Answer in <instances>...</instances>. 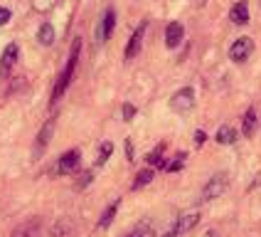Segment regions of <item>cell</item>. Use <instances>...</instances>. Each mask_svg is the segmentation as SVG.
Instances as JSON below:
<instances>
[{
  "label": "cell",
  "mask_w": 261,
  "mask_h": 237,
  "mask_svg": "<svg viewBox=\"0 0 261 237\" xmlns=\"http://www.w3.org/2000/svg\"><path fill=\"white\" fill-rule=\"evenodd\" d=\"M79 52H82V37H74L72 50H69V59H67V67H64V72L59 74L57 84L52 89V99H49L52 104H57L59 99H62V94L67 91V87H69V82H72V77H74V69H76V62H79Z\"/></svg>",
  "instance_id": "1"
},
{
  "label": "cell",
  "mask_w": 261,
  "mask_h": 237,
  "mask_svg": "<svg viewBox=\"0 0 261 237\" xmlns=\"http://www.w3.org/2000/svg\"><path fill=\"white\" fill-rule=\"evenodd\" d=\"M195 106V89L192 87H182L177 89L173 94V99H170V109L177 111V114H182V111H190Z\"/></svg>",
  "instance_id": "2"
},
{
  "label": "cell",
  "mask_w": 261,
  "mask_h": 237,
  "mask_svg": "<svg viewBox=\"0 0 261 237\" xmlns=\"http://www.w3.org/2000/svg\"><path fill=\"white\" fill-rule=\"evenodd\" d=\"M227 185H229L227 173H217V176H212L210 180H207V185L202 188V200H215V198H219L222 193L227 191Z\"/></svg>",
  "instance_id": "3"
},
{
  "label": "cell",
  "mask_w": 261,
  "mask_h": 237,
  "mask_svg": "<svg viewBox=\"0 0 261 237\" xmlns=\"http://www.w3.org/2000/svg\"><path fill=\"white\" fill-rule=\"evenodd\" d=\"M79 158H82V153L74 148V151H67L62 158L57 161V165H55V176H72L74 171H76V165H79Z\"/></svg>",
  "instance_id": "4"
},
{
  "label": "cell",
  "mask_w": 261,
  "mask_h": 237,
  "mask_svg": "<svg viewBox=\"0 0 261 237\" xmlns=\"http://www.w3.org/2000/svg\"><path fill=\"white\" fill-rule=\"evenodd\" d=\"M251 52H254L251 37H239V40H234V44L229 47V57H232L234 62H247Z\"/></svg>",
  "instance_id": "5"
},
{
  "label": "cell",
  "mask_w": 261,
  "mask_h": 237,
  "mask_svg": "<svg viewBox=\"0 0 261 237\" xmlns=\"http://www.w3.org/2000/svg\"><path fill=\"white\" fill-rule=\"evenodd\" d=\"M145 28H148V22L138 25V28H136V32L130 35L128 44H126V59H133L138 52H141V47H143V37H145Z\"/></svg>",
  "instance_id": "6"
},
{
  "label": "cell",
  "mask_w": 261,
  "mask_h": 237,
  "mask_svg": "<svg viewBox=\"0 0 261 237\" xmlns=\"http://www.w3.org/2000/svg\"><path fill=\"white\" fill-rule=\"evenodd\" d=\"M116 28V13H114V8H109L101 17V25H99V32H96V37H99V42H106L109 37H111V32Z\"/></svg>",
  "instance_id": "7"
},
{
  "label": "cell",
  "mask_w": 261,
  "mask_h": 237,
  "mask_svg": "<svg viewBox=\"0 0 261 237\" xmlns=\"http://www.w3.org/2000/svg\"><path fill=\"white\" fill-rule=\"evenodd\" d=\"M17 55H20V50H17L15 42H10L5 47V52H3V57H0V74H8L13 69L15 62H17Z\"/></svg>",
  "instance_id": "8"
},
{
  "label": "cell",
  "mask_w": 261,
  "mask_h": 237,
  "mask_svg": "<svg viewBox=\"0 0 261 237\" xmlns=\"http://www.w3.org/2000/svg\"><path fill=\"white\" fill-rule=\"evenodd\" d=\"M40 227H42L40 218H32V220L22 222L20 227H15L10 237H37V235H40Z\"/></svg>",
  "instance_id": "9"
},
{
  "label": "cell",
  "mask_w": 261,
  "mask_h": 237,
  "mask_svg": "<svg viewBox=\"0 0 261 237\" xmlns=\"http://www.w3.org/2000/svg\"><path fill=\"white\" fill-rule=\"evenodd\" d=\"M182 37H185V28H182L180 22H170V25L165 28V44H168L170 50L182 42Z\"/></svg>",
  "instance_id": "10"
},
{
  "label": "cell",
  "mask_w": 261,
  "mask_h": 237,
  "mask_svg": "<svg viewBox=\"0 0 261 237\" xmlns=\"http://www.w3.org/2000/svg\"><path fill=\"white\" fill-rule=\"evenodd\" d=\"M52 133H55V118H49L42 129H40V133H37V144H35V153H37V156H40L44 148H47L49 138H52Z\"/></svg>",
  "instance_id": "11"
},
{
  "label": "cell",
  "mask_w": 261,
  "mask_h": 237,
  "mask_svg": "<svg viewBox=\"0 0 261 237\" xmlns=\"http://www.w3.org/2000/svg\"><path fill=\"white\" fill-rule=\"evenodd\" d=\"M229 20H232L234 25H247L249 22V5L244 0H239V3H234L232 10H229Z\"/></svg>",
  "instance_id": "12"
},
{
  "label": "cell",
  "mask_w": 261,
  "mask_h": 237,
  "mask_svg": "<svg viewBox=\"0 0 261 237\" xmlns=\"http://www.w3.org/2000/svg\"><path fill=\"white\" fill-rule=\"evenodd\" d=\"M256 126H259V118H256V111L254 109H247V114H244V121H242V133L251 138L254 133H256Z\"/></svg>",
  "instance_id": "13"
},
{
  "label": "cell",
  "mask_w": 261,
  "mask_h": 237,
  "mask_svg": "<svg viewBox=\"0 0 261 237\" xmlns=\"http://www.w3.org/2000/svg\"><path fill=\"white\" fill-rule=\"evenodd\" d=\"M215 138H217V144H222V146H229V144L237 141V131H234L232 126L224 124V126H219L217 129V136H215Z\"/></svg>",
  "instance_id": "14"
},
{
  "label": "cell",
  "mask_w": 261,
  "mask_h": 237,
  "mask_svg": "<svg viewBox=\"0 0 261 237\" xmlns=\"http://www.w3.org/2000/svg\"><path fill=\"white\" fill-rule=\"evenodd\" d=\"M37 40H40V44H44V47H49V44L55 42V28H52L49 22H44V25H40V30H37Z\"/></svg>",
  "instance_id": "15"
},
{
  "label": "cell",
  "mask_w": 261,
  "mask_h": 237,
  "mask_svg": "<svg viewBox=\"0 0 261 237\" xmlns=\"http://www.w3.org/2000/svg\"><path fill=\"white\" fill-rule=\"evenodd\" d=\"M118 205H121V200H114V203H111V205L106 207V210H103V215H101V220H99V227H109V225H111V220H114V218H116V210H118Z\"/></svg>",
  "instance_id": "16"
},
{
  "label": "cell",
  "mask_w": 261,
  "mask_h": 237,
  "mask_svg": "<svg viewBox=\"0 0 261 237\" xmlns=\"http://www.w3.org/2000/svg\"><path fill=\"white\" fill-rule=\"evenodd\" d=\"M150 180H153V168H145V171H141V173L136 176V180H133V191H138V188L148 185Z\"/></svg>",
  "instance_id": "17"
},
{
  "label": "cell",
  "mask_w": 261,
  "mask_h": 237,
  "mask_svg": "<svg viewBox=\"0 0 261 237\" xmlns=\"http://www.w3.org/2000/svg\"><path fill=\"white\" fill-rule=\"evenodd\" d=\"M163 151H165V144H160V146H155V151L153 153H148V165H165L163 163Z\"/></svg>",
  "instance_id": "18"
},
{
  "label": "cell",
  "mask_w": 261,
  "mask_h": 237,
  "mask_svg": "<svg viewBox=\"0 0 261 237\" xmlns=\"http://www.w3.org/2000/svg\"><path fill=\"white\" fill-rule=\"evenodd\" d=\"M57 5V0H32V10L35 13H49Z\"/></svg>",
  "instance_id": "19"
},
{
  "label": "cell",
  "mask_w": 261,
  "mask_h": 237,
  "mask_svg": "<svg viewBox=\"0 0 261 237\" xmlns=\"http://www.w3.org/2000/svg\"><path fill=\"white\" fill-rule=\"evenodd\" d=\"M114 153V144L111 141H106V144H101V148H99V158H96V165H103V163L109 161V156Z\"/></svg>",
  "instance_id": "20"
},
{
  "label": "cell",
  "mask_w": 261,
  "mask_h": 237,
  "mask_svg": "<svg viewBox=\"0 0 261 237\" xmlns=\"http://www.w3.org/2000/svg\"><path fill=\"white\" fill-rule=\"evenodd\" d=\"M182 163H185V153H177V156H175V161H173V163H168L165 168L175 173V171H180V168H182Z\"/></svg>",
  "instance_id": "21"
},
{
  "label": "cell",
  "mask_w": 261,
  "mask_h": 237,
  "mask_svg": "<svg viewBox=\"0 0 261 237\" xmlns=\"http://www.w3.org/2000/svg\"><path fill=\"white\" fill-rule=\"evenodd\" d=\"M67 227H72V225H69V222H59V225H55V227H52V235L55 237H62V232H64V230H67Z\"/></svg>",
  "instance_id": "22"
},
{
  "label": "cell",
  "mask_w": 261,
  "mask_h": 237,
  "mask_svg": "<svg viewBox=\"0 0 261 237\" xmlns=\"http://www.w3.org/2000/svg\"><path fill=\"white\" fill-rule=\"evenodd\" d=\"M133 116H136V106H133V104H123V118L130 121Z\"/></svg>",
  "instance_id": "23"
},
{
  "label": "cell",
  "mask_w": 261,
  "mask_h": 237,
  "mask_svg": "<svg viewBox=\"0 0 261 237\" xmlns=\"http://www.w3.org/2000/svg\"><path fill=\"white\" fill-rule=\"evenodd\" d=\"M8 20H10V10L0 5V28H3V25H8Z\"/></svg>",
  "instance_id": "24"
},
{
  "label": "cell",
  "mask_w": 261,
  "mask_h": 237,
  "mask_svg": "<svg viewBox=\"0 0 261 237\" xmlns=\"http://www.w3.org/2000/svg\"><path fill=\"white\" fill-rule=\"evenodd\" d=\"M91 178H94V173H91V171H87V173L82 176V180H79V188H84V185H87V183L91 180Z\"/></svg>",
  "instance_id": "25"
},
{
  "label": "cell",
  "mask_w": 261,
  "mask_h": 237,
  "mask_svg": "<svg viewBox=\"0 0 261 237\" xmlns=\"http://www.w3.org/2000/svg\"><path fill=\"white\" fill-rule=\"evenodd\" d=\"M204 141H207V136H204V131H197V133H195V144H197V146H202Z\"/></svg>",
  "instance_id": "26"
},
{
  "label": "cell",
  "mask_w": 261,
  "mask_h": 237,
  "mask_svg": "<svg viewBox=\"0 0 261 237\" xmlns=\"http://www.w3.org/2000/svg\"><path fill=\"white\" fill-rule=\"evenodd\" d=\"M126 156H128V161H133V146H130V141H126Z\"/></svg>",
  "instance_id": "27"
},
{
  "label": "cell",
  "mask_w": 261,
  "mask_h": 237,
  "mask_svg": "<svg viewBox=\"0 0 261 237\" xmlns=\"http://www.w3.org/2000/svg\"><path fill=\"white\" fill-rule=\"evenodd\" d=\"M126 237H143V230H136V232H130V235H126Z\"/></svg>",
  "instance_id": "28"
}]
</instances>
